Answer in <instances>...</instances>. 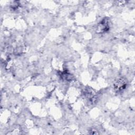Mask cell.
Instances as JSON below:
<instances>
[{"label":"cell","instance_id":"cell-2","mask_svg":"<svg viewBox=\"0 0 135 135\" xmlns=\"http://www.w3.org/2000/svg\"><path fill=\"white\" fill-rule=\"evenodd\" d=\"M127 85V81L124 78H119L115 80L113 83L114 90L116 91H120L124 89Z\"/></svg>","mask_w":135,"mask_h":135},{"label":"cell","instance_id":"cell-1","mask_svg":"<svg viewBox=\"0 0 135 135\" xmlns=\"http://www.w3.org/2000/svg\"><path fill=\"white\" fill-rule=\"evenodd\" d=\"M110 20L108 17L104 18L98 25L97 31L98 33H103L110 29Z\"/></svg>","mask_w":135,"mask_h":135}]
</instances>
